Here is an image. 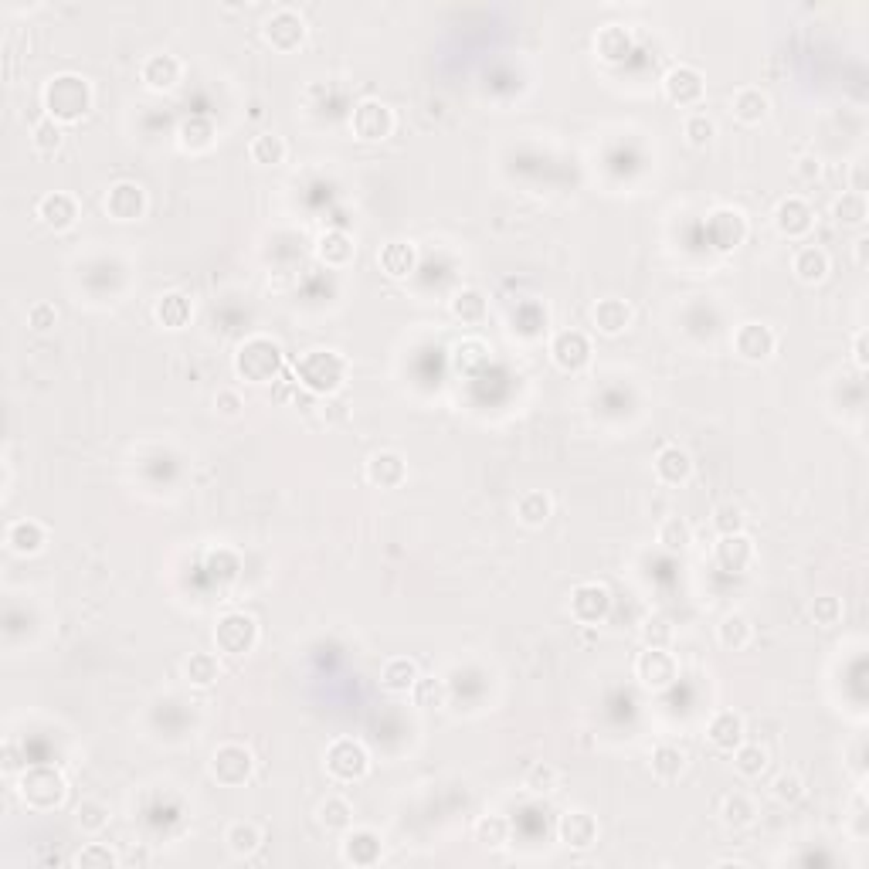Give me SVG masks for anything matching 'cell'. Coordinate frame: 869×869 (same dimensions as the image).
Here are the masks:
<instances>
[{
	"label": "cell",
	"mask_w": 869,
	"mask_h": 869,
	"mask_svg": "<svg viewBox=\"0 0 869 869\" xmlns=\"http://www.w3.org/2000/svg\"><path fill=\"white\" fill-rule=\"evenodd\" d=\"M24 768H28V761H21V754H17V747L7 741L4 744V771L7 774H21Z\"/></svg>",
	"instance_id": "cell-62"
},
{
	"label": "cell",
	"mask_w": 869,
	"mask_h": 869,
	"mask_svg": "<svg viewBox=\"0 0 869 869\" xmlns=\"http://www.w3.org/2000/svg\"><path fill=\"white\" fill-rule=\"evenodd\" d=\"M795 174H798V180H805V184H815V180L822 177V160L815 157V153H808V157H798Z\"/></svg>",
	"instance_id": "cell-61"
},
{
	"label": "cell",
	"mask_w": 869,
	"mask_h": 869,
	"mask_svg": "<svg viewBox=\"0 0 869 869\" xmlns=\"http://www.w3.org/2000/svg\"><path fill=\"white\" fill-rule=\"evenodd\" d=\"M28 326H31L34 333L55 330V326H58V309H55V303H34L28 309Z\"/></svg>",
	"instance_id": "cell-60"
},
{
	"label": "cell",
	"mask_w": 869,
	"mask_h": 869,
	"mask_svg": "<svg viewBox=\"0 0 869 869\" xmlns=\"http://www.w3.org/2000/svg\"><path fill=\"white\" fill-rule=\"evenodd\" d=\"M550 360L564 374H578L591 364V340L581 330H561L550 340Z\"/></svg>",
	"instance_id": "cell-17"
},
{
	"label": "cell",
	"mask_w": 869,
	"mask_h": 869,
	"mask_svg": "<svg viewBox=\"0 0 869 869\" xmlns=\"http://www.w3.org/2000/svg\"><path fill=\"white\" fill-rule=\"evenodd\" d=\"M747 214L741 208H717L707 221V238L717 252H734L747 242Z\"/></svg>",
	"instance_id": "cell-12"
},
{
	"label": "cell",
	"mask_w": 869,
	"mask_h": 869,
	"mask_svg": "<svg viewBox=\"0 0 869 869\" xmlns=\"http://www.w3.org/2000/svg\"><path fill=\"white\" fill-rule=\"evenodd\" d=\"M340 856L343 863L350 866H377L384 856V842L374 829H354V825H350L347 836H343Z\"/></svg>",
	"instance_id": "cell-23"
},
{
	"label": "cell",
	"mask_w": 869,
	"mask_h": 869,
	"mask_svg": "<svg viewBox=\"0 0 869 869\" xmlns=\"http://www.w3.org/2000/svg\"><path fill=\"white\" fill-rule=\"evenodd\" d=\"M262 842H265V836H262V829H258L255 822H231L228 832H225L228 853L238 856V859L255 856L258 849H262Z\"/></svg>",
	"instance_id": "cell-38"
},
{
	"label": "cell",
	"mask_w": 869,
	"mask_h": 869,
	"mask_svg": "<svg viewBox=\"0 0 869 869\" xmlns=\"http://www.w3.org/2000/svg\"><path fill=\"white\" fill-rule=\"evenodd\" d=\"M411 696H415L418 707L432 710V707H445V700H449V690H445V683L438 676H421L415 683V690H411Z\"/></svg>",
	"instance_id": "cell-56"
},
{
	"label": "cell",
	"mask_w": 869,
	"mask_h": 869,
	"mask_svg": "<svg viewBox=\"0 0 869 869\" xmlns=\"http://www.w3.org/2000/svg\"><path fill=\"white\" fill-rule=\"evenodd\" d=\"M557 836L574 853H588L598 842V819L591 812H584V808H567L561 822H557Z\"/></svg>",
	"instance_id": "cell-18"
},
{
	"label": "cell",
	"mask_w": 869,
	"mask_h": 869,
	"mask_svg": "<svg viewBox=\"0 0 869 869\" xmlns=\"http://www.w3.org/2000/svg\"><path fill=\"white\" fill-rule=\"evenodd\" d=\"M730 754H734V771L741 774V778H761V774L768 771V764H771L768 747L751 744V741L737 744Z\"/></svg>",
	"instance_id": "cell-43"
},
{
	"label": "cell",
	"mask_w": 869,
	"mask_h": 869,
	"mask_svg": "<svg viewBox=\"0 0 869 869\" xmlns=\"http://www.w3.org/2000/svg\"><path fill=\"white\" fill-rule=\"evenodd\" d=\"M853 364L859 367V371H866V367H869V354H866V330H856V337H853Z\"/></svg>",
	"instance_id": "cell-63"
},
{
	"label": "cell",
	"mask_w": 869,
	"mask_h": 869,
	"mask_svg": "<svg viewBox=\"0 0 869 869\" xmlns=\"http://www.w3.org/2000/svg\"><path fill=\"white\" fill-rule=\"evenodd\" d=\"M808 615L819 628H836L842 622V601L836 595H819L808 605Z\"/></svg>",
	"instance_id": "cell-58"
},
{
	"label": "cell",
	"mask_w": 869,
	"mask_h": 869,
	"mask_svg": "<svg viewBox=\"0 0 869 869\" xmlns=\"http://www.w3.org/2000/svg\"><path fill=\"white\" fill-rule=\"evenodd\" d=\"M557 785H561V771L550 761H533L523 774V788L530 795H550V791H557Z\"/></svg>",
	"instance_id": "cell-48"
},
{
	"label": "cell",
	"mask_w": 869,
	"mask_h": 869,
	"mask_svg": "<svg viewBox=\"0 0 869 869\" xmlns=\"http://www.w3.org/2000/svg\"><path fill=\"white\" fill-rule=\"evenodd\" d=\"M316 819H320L323 829H330V832H347L350 825H354V805H350L343 795H326L320 808H316Z\"/></svg>",
	"instance_id": "cell-42"
},
{
	"label": "cell",
	"mask_w": 869,
	"mask_h": 869,
	"mask_svg": "<svg viewBox=\"0 0 869 869\" xmlns=\"http://www.w3.org/2000/svg\"><path fill=\"white\" fill-rule=\"evenodd\" d=\"M421 679V669L415 659L408 656H391L381 666V690L391 696H408Z\"/></svg>",
	"instance_id": "cell-27"
},
{
	"label": "cell",
	"mask_w": 869,
	"mask_h": 869,
	"mask_svg": "<svg viewBox=\"0 0 869 869\" xmlns=\"http://www.w3.org/2000/svg\"><path fill=\"white\" fill-rule=\"evenodd\" d=\"M656 540L666 550H686L693 544V527H690V520H683V516H666V520L659 523V530H656Z\"/></svg>",
	"instance_id": "cell-47"
},
{
	"label": "cell",
	"mask_w": 869,
	"mask_h": 869,
	"mask_svg": "<svg viewBox=\"0 0 869 869\" xmlns=\"http://www.w3.org/2000/svg\"><path fill=\"white\" fill-rule=\"evenodd\" d=\"M214 140H218V129H214L208 116H187L184 123L177 126V143H180V150H187V153L211 150Z\"/></svg>",
	"instance_id": "cell-35"
},
{
	"label": "cell",
	"mask_w": 869,
	"mask_h": 869,
	"mask_svg": "<svg viewBox=\"0 0 869 869\" xmlns=\"http://www.w3.org/2000/svg\"><path fill=\"white\" fill-rule=\"evenodd\" d=\"M639 639L642 645H649V649H669V645H673V625L662 615H649L639 628Z\"/></svg>",
	"instance_id": "cell-53"
},
{
	"label": "cell",
	"mask_w": 869,
	"mask_h": 869,
	"mask_svg": "<svg viewBox=\"0 0 869 869\" xmlns=\"http://www.w3.org/2000/svg\"><path fill=\"white\" fill-rule=\"evenodd\" d=\"M194 316L191 296L184 292H163V296L153 303V320H157L163 330H184Z\"/></svg>",
	"instance_id": "cell-33"
},
{
	"label": "cell",
	"mask_w": 869,
	"mask_h": 869,
	"mask_svg": "<svg viewBox=\"0 0 869 869\" xmlns=\"http://www.w3.org/2000/svg\"><path fill=\"white\" fill-rule=\"evenodd\" d=\"M472 832H476L479 846L486 849H503L506 842H510V822H506L503 815H483Z\"/></svg>",
	"instance_id": "cell-50"
},
{
	"label": "cell",
	"mask_w": 869,
	"mask_h": 869,
	"mask_svg": "<svg viewBox=\"0 0 869 869\" xmlns=\"http://www.w3.org/2000/svg\"><path fill=\"white\" fill-rule=\"evenodd\" d=\"M662 92L673 106H696L707 92V82H703V72L686 62H679L662 75Z\"/></svg>",
	"instance_id": "cell-15"
},
{
	"label": "cell",
	"mask_w": 869,
	"mask_h": 869,
	"mask_svg": "<svg viewBox=\"0 0 869 869\" xmlns=\"http://www.w3.org/2000/svg\"><path fill=\"white\" fill-rule=\"evenodd\" d=\"M768 109H771V102L757 85H741V89L730 96V113H734L737 123H744V126H757L761 119H768Z\"/></svg>",
	"instance_id": "cell-32"
},
{
	"label": "cell",
	"mask_w": 869,
	"mask_h": 869,
	"mask_svg": "<svg viewBox=\"0 0 869 869\" xmlns=\"http://www.w3.org/2000/svg\"><path fill=\"white\" fill-rule=\"evenodd\" d=\"M34 214H38V221L45 228L68 231V228H75V221H79V201H75L68 191H48V194L38 197Z\"/></svg>",
	"instance_id": "cell-21"
},
{
	"label": "cell",
	"mask_w": 869,
	"mask_h": 869,
	"mask_svg": "<svg viewBox=\"0 0 869 869\" xmlns=\"http://www.w3.org/2000/svg\"><path fill=\"white\" fill-rule=\"evenodd\" d=\"M754 554H757V547L744 530L724 533V537L713 544V561H717L720 571H727V574H744L747 567L754 564Z\"/></svg>",
	"instance_id": "cell-20"
},
{
	"label": "cell",
	"mask_w": 869,
	"mask_h": 869,
	"mask_svg": "<svg viewBox=\"0 0 869 869\" xmlns=\"http://www.w3.org/2000/svg\"><path fill=\"white\" fill-rule=\"evenodd\" d=\"M184 679L191 686H201V690L214 686L221 679L218 656H214V652H191V656L184 659Z\"/></svg>",
	"instance_id": "cell-39"
},
{
	"label": "cell",
	"mask_w": 869,
	"mask_h": 869,
	"mask_svg": "<svg viewBox=\"0 0 869 869\" xmlns=\"http://www.w3.org/2000/svg\"><path fill=\"white\" fill-rule=\"evenodd\" d=\"M180 79H184V65H180L177 55H167V51H157V55H146L140 65V82L150 92H174Z\"/></svg>",
	"instance_id": "cell-19"
},
{
	"label": "cell",
	"mask_w": 869,
	"mask_h": 869,
	"mask_svg": "<svg viewBox=\"0 0 869 869\" xmlns=\"http://www.w3.org/2000/svg\"><path fill=\"white\" fill-rule=\"evenodd\" d=\"M258 645V622L248 612H225L214 622V649L218 656L242 659Z\"/></svg>",
	"instance_id": "cell-6"
},
{
	"label": "cell",
	"mask_w": 869,
	"mask_h": 869,
	"mask_svg": "<svg viewBox=\"0 0 869 869\" xmlns=\"http://www.w3.org/2000/svg\"><path fill=\"white\" fill-rule=\"evenodd\" d=\"M635 320V309L628 299H618V296H608V299H598L595 309H591V323H595L598 333H605V337H618V333H625L628 326H632Z\"/></svg>",
	"instance_id": "cell-24"
},
{
	"label": "cell",
	"mask_w": 869,
	"mask_h": 869,
	"mask_svg": "<svg viewBox=\"0 0 869 869\" xmlns=\"http://www.w3.org/2000/svg\"><path fill=\"white\" fill-rule=\"evenodd\" d=\"M377 265H381L387 279H408L418 265V248L404 242V238H394V242H387L381 252H377Z\"/></svg>",
	"instance_id": "cell-30"
},
{
	"label": "cell",
	"mask_w": 869,
	"mask_h": 869,
	"mask_svg": "<svg viewBox=\"0 0 869 869\" xmlns=\"http://www.w3.org/2000/svg\"><path fill=\"white\" fill-rule=\"evenodd\" d=\"M567 608H571V618L578 625H588V628L601 625L608 618V612H612V591L598 581H581L571 588Z\"/></svg>",
	"instance_id": "cell-10"
},
{
	"label": "cell",
	"mask_w": 869,
	"mask_h": 869,
	"mask_svg": "<svg viewBox=\"0 0 869 869\" xmlns=\"http://www.w3.org/2000/svg\"><path fill=\"white\" fill-rule=\"evenodd\" d=\"M350 129H354L357 140L364 143H381L394 133V113L391 106L381 99H360L350 113Z\"/></svg>",
	"instance_id": "cell-11"
},
{
	"label": "cell",
	"mask_w": 869,
	"mask_h": 869,
	"mask_svg": "<svg viewBox=\"0 0 869 869\" xmlns=\"http://www.w3.org/2000/svg\"><path fill=\"white\" fill-rule=\"evenodd\" d=\"M17 795L31 812H55L65 805L68 798V781L65 774L51 764H28L17 774Z\"/></svg>",
	"instance_id": "cell-4"
},
{
	"label": "cell",
	"mask_w": 869,
	"mask_h": 869,
	"mask_svg": "<svg viewBox=\"0 0 869 869\" xmlns=\"http://www.w3.org/2000/svg\"><path fill=\"white\" fill-rule=\"evenodd\" d=\"M734 354L747 360V364H764V360L774 357V350H778V337H774V330L768 323H741L734 330Z\"/></svg>",
	"instance_id": "cell-13"
},
{
	"label": "cell",
	"mask_w": 869,
	"mask_h": 869,
	"mask_svg": "<svg viewBox=\"0 0 869 869\" xmlns=\"http://www.w3.org/2000/svg\"><path fill=\"white\" fill-rule=\"evenodd\" d=\"M595 55L601 62H612V65L625 62V58L632 55V31H628L625 24H605V28H598Z\"/></svg>",
	"instance_id": "cell-34"
},
{
	"label": "cell",
	"mask_w": 869,
	"mask_h": 869,
	"mask_svg": "<svg viewBox=\"0 0 869 869\" xmlns=\"http://www.w3.org/2000/svg\"><path fill=\"white\" fill-rule=\"evenodd\" d=\"M550 516H554V499H550L544 489H527V493H520V499H516V520H520L523 527L537 530L544 527Z\"/></svg>",
	"instance_id": "cell-36"
},
{
	"label": "cell",
	"mask_w": 869,
	"mask_h": 869,
	"mask_svg": "<svg viewBox=\"0 0 869 869\" xmlns=\"http://www.w3.org/2000/svg\"><path fill=\"white\" fill-rule=\"evenodd\" d=\"M744 717L734 710H717L713 717L707 720V741L710 747H717V751L730 754L737 744H744Z\"/></svg>",
	"instance_id": "cell-26"
},
{
	"label": "cell",
	"mask_w": 869,
	"mask_h": 869,
	"mask_svg": "<svg viewBox=\"0 0 869 869\" xmlns=\"http://www.w3.org/2000/svg\"><path fill=\"white\" fill-rule=\"evenodd\" d=\"M683 136H686V143H690V146L703 150V146H710L713 136H717V123H713L707 113H690L683 119Z\"/></svg>",
	"instance_id": "cell-52"
},
{
	"label": "cell",
	"mask_w": 869,
	"mask_h": 869,
	"mask_svg": "<svg viewBox=\"0 0 869 869\" xmlns=\"http://www.w3.org/2000/svg\"><path fill=\"white\" fill-rule=\"evenodd\" d=\"M208 771L218 785L225 788H242L245 781H252L255 774V754L252 747L238 744V741H228V744H218L208 761Z\"/></svg>",
	"instance_id": "cell-7"
},
{
	"label": "cell",
	"mask_w": 869,
	"mask_h": 869,
	"mask_svg": "<svg viewBox=\"0 0 869 869\" xmlns=\"http://www.w3.org/2000/svg\"><path fill=\"white\" fill-rule=\"evenodd\" d=\"M4 544L11 547L14 554H24V557L41 554L45 544H48V530H45V523L28 520V516H24V520H14L11 527H7Z\"/></svg>",
	"instance_id": "cell-29"
},
{
	"label": "cell",
	"mask_w": 869,
	"mask_h": 869,
	"mask_svg": "<svg viewBox=\"0 0 869 869\" xmlns=\"http://www.w3.org/2000/svg\"><path fill=\"white\" fill-rule=\"evenodd\" d=\"M635 679H639L645 690L666 693L673 690L679 679V662L669 649H649V645H645L639 659H635Z\"/></svg>",
	"instance_id": "cell-9"
},
{
	"label": "cell",
	"mask_w": 869,
	"mask_h": 869,
	"mask_svg": "<svg viewBox=\"0 0 869 869\" xmlns=\"http://www.w3.org/2000/svg\"><path fill=\"white\" fill-rule=\"evenodd\" d=\"M72 863L82 866V869H92V866L113 869V866L123 863V859H119V853H116L113 846H102V842H89V846H85L82 853L72 859Z\"/></svg>",
	"instance_id": "cell-57"
},
{
	"label": "cell",
	"mask_w": 869,
	"mask_h": 869,
	"mask_svg": "<svg viewBox=\"0 0 869 869\" xmlns=\"http://www.w3.org/2000/svg\"><path fill=\"white\" fill-rule=\"evenodd\" d=\"M31 146L41 153V157H51V153L62 146V123H55V119H41V123H34L31 129Z\"/></svg>",
	"instance_id": "cell-54"
},
{
	"label": "cell",
	"mask_w": 869,
	"mask_h": 869,
	"mask_svg": "<svg viewBox=\"0 0 869 869\" xmlns=\"http://www.w3.org/2000/svg\"><path fill=\"white\" fill-rule=\"evenodd\" d=\"M262 38L265 45L289 55L306 41V17L296 7H275V11L262 21Z\"/></svg>",
	"instance_id": "cell-8"
},
{
	"label": "cell",
	"mask_w": 869,
	"mask_h": 869,
	"mask_svg": "<svg viewBox=\"0 0 869 869\" xmlns=\"http://www.w3.org/2000/svg\"><path fill=\"white\" fill-rule=\"evenodd\" d=\"M326 774L340 785H354V781H364L371 774V754L367 747L354 741V737H337L323 754Z\"/></svg>",
	"instance_id": "cell-5"
},
{
	"label": "cell",
	"mask_w": 869,
	"mask_h": 869,
	"mask_svg": "<svg viewBox=\"0 0 869 869\" xmlns=\"http://www.w3.org/2000/svg\"><path fill=\"white\" fill-rule=\"evenodd\" d=\"M751 639H754V625H751V618H747V615H741V612H730V615L720 618V625H717V642L724 645V649H730V652H741V649H747V645H751Z\"/></svg>",
	"instance_id": "cell-37"
},
{
	"label": "cell",
	"mask_w": 869,
	"mask_h": 869,
	"mask_svg": "<svg viewBox=\"0 0 869 869\" xmlns=\"http://www.w3.org/2000/svg\"><path fill=\"white\" fill-rule=\"evenodd\" d=\"M720 819H724V825H730V829H751L757 819V805L744 791H730L724 802H720Z\"/></svg>",
	"instance_id": "cell-45"
},
{
	"label": "cell",
	"mask_w": 869,
	"mask_h": 869,
	"mask_svg": "<svg viewBox=\"0 0 869 869\" xmlns=\"http://www.w3.org/2000/svg\"><path fill=\"white\" fill-rule=\"evenodd\" d=\"M710 523H713V530L720 533V537H724V533H741L744 530V523H747V516H744V510L737 503H717L713 506V513H710Z\"/></svg>",
	"instance_id": "cell-55"
},
{
	"label": "cell",
	"mask_w": 869,
	"mask_h": 869,
	"mask_svg": "<svg viewBox=\"0 0 869 869\" xmlns=\"http://www.w3.org/2000/svg\"><path fill=\"white\" fill-rule=\"evenodd\" d=\"M652 469H656V479L662 486H683L693 476V459L683 445H662L656 459H652Z\"/></svg>",
	"instance_id": "cell-25"
},
{
	"label": "cell",
	"mask_w": 869,
	"mask_h": 869,
	"mask_svg": "<svg viewBox=\"0 0 869 869\" xmlns=\"http://www.w3.org/2000/svg\"><path fill=\"white\" fill-rule=\"evenodd\" d=\"M832 218H836L842 228H863L866 221H869L866 194H859V191H846L842 197H836V204H832Z\"/></svg>",
	"instance_id": "cell-44"
},
{
	"label": "cell",
	"mask_w": 869,
	"mask_h": 869,
	"mask_svg": "<svg viewBox=\"0 0 869 869\" xmlns=\"http://www.w3.org/2000/svg\"><path fill=\"white\" fill-rule=\"evenodd\" d=\"M316 255H320V262L330 265V269H347L357 258V245L343 228H330L316 238Z\"/></svg>",
	"instance_id": "cell-28"
},
{
	"label": "cell",
	"mask_w": 869,
	"mask_h": 869,
	"mask_svg": "<svg viewBox=\"0 0 869 869\" xmlns=\"http://www.w3.org/2000/svg\"><path fill=\"white\" fill-rule=\"evenodd\" d=\"M771 798L781 805H798L805 798V778L798 771H781L771 781Z\"/></svg>",
	"instance_id": "cell-51"
},
{
	"label": "cell",
	"mask_w": 869,
	"mask_h": 869,
	"mask_svg": "<svg viewBox=\"0 0 869 869\" xmlns=\"http://www.w3.org/2000/svg\"><path fill=\"white\" fill-rule=\"evenodd\" d=\"M649 768L659 781H676L686 771V751L676 744H659L649 754Z\"/></svg>",
	"instance_id": "cell-40"
},
{
	"label": "cell",
	"mask_w": 869,
	"mask_h": 869,
	"mask_svg": "<svg viewBox=\"0 0 869 869\" xmlns=\"http://www.w3.org/2000/svg\"><path fill=\"white\" fill-rule=\"evenodd\" d=\"M364 479L377 489H398L408 479V462H404L401 452L381 449L364 462Z\"/></svg>",
	"instance_id": "cell-22"
},
{
	"label": "cell",
	"mask_w": 869,
	"mask_h": 869,
	"mask_svg": "<svg viewBox=\"0 0 869 869\" xmlns=\"http://www.w3.org/2000/svg\"><path fill=\"white\" fill-rule=\"evenodd\" d=\"M92 82L79 72H58L51 75L41 89V106H45V116L55 119V123H79L82 116H89L92 109Z\"/></svg>",
	"instance_id": "cell-2"
},
{
	"label": "cell",
	"mask_w": 869,
	"mask_h": 869,
	"mask_svg": "<svg viewBox=\"0 0 869 869\" xmlns=\"http://www.w3.org/2000/svg\"><path fill=\"white\" fill-rule=\"evenodd\" d=\"M286 153L289 146L279 133H258L255 140L248 143V157L262 163V167H279V163H286Z\"/></svg>",
	"instance_id": "cell-46"
},
{
	"label": "cell",
	"mask_w": 869,
	"mask_h": 869,
	"mask_svg": "<svg viewBox=\"0 0 869 869\" xmlns=\"http://www.w3.org/2000/svg\"><path fill=\"white\" fill-rule=\"evenodd\" d=\"M449 309H452V316L459 323H466V326H479L486 320V296L479 289H472V286H466V289H459L452 296V303H449Z\"/></svg>",
	"instance_id": "cell-41"
},
{
	"label": "cell",
	"mask_w": 869,
	"mask_h": 869,
	"mask_svg": "<svg viewBox=\"0 0 869 869\" xmlns=\"http://www.w3.org/2000/svg\"><path fill=\"white\" fill-rule=\"evenodd\" d=\"M347 374H350L347 357L330 347L306 350V354H299V360L292 364L296 384L313 394V398H333V394L347 384Z\"/></svg>",
	"instance_id": "cell-1"
},
{
	"label": "cell",
	"mask_w": 869,
	"mask_h": 869,
	"mask_svg": "<svg viewBox=\"0 0 869 869\" xmlns=\"http://www.w3.org/2000/svg\"><path fill=\"white\" fill-rule=\"evenodd\" d=\"M282 367H286V354H282L279 343H275L272 337H265V333H255V337L238 343L235 374L242 377V381L272 384V381H279Z\"/></svg>",
	"instance_id": "cell-3"
},
{
	"label": "cell",
	"mask_w": 869,
	"mask_h": 869,
	"mask_svg": "<svg viewBox=\"0 0 869 869\" xmlns=\"http://www.w3.org/2000/svg\"><path fill=\"white\" fill-rule=\"evenodd\" d=\"M774 228H778L781 238H808L815 228V211L805 197H781L778 208H774Z\"/></svg>",
	"instance_id": "cell-16"
},
{
	"label": "cell",
	"mask_w": 869,
	"mask_h": 869,
	"mask_svg": "<svg viewBox=\"0 0 869 869\" xmlns=\"http://www.w3.org/2000/svg\"><path fill=\"white\" fill-rule=\"evenodd\" d=\"M214 411H218L221 418H242L245 411V398L238 387H221L218 394H214Z\"/></svg>",
	"instance_id": "cell-59"
},
{
	"label": "cell",
	"mask_w": 869,
	"mask_h": 869,
	"mask_svg": "<svg viewBox=\"0 0 869 869\" xmlns=\"http://www.w3.org/2000/svg\"><path fill=\"white\" fill-rule=\"evenodd\" d=\"M791 272L798 275V279L805 282V286H819V282L829 279L832 272V258L825 248L819 245H802L795 252V258H791Z\"/></svg>",
	"instance_id": "cell-31"
},
{
	"label": "cell",
	"mask_w": 869,
	"mask_h": 869,
	"mask_svg": "<svg viewBox=\"0 0 869 869\" xmlns=\"http://www.w3.org/2000/svg\"><path fill=\"white\" fill-rule=\"evenodd\" d=\"M102 208L113 221H140L146 214V187L136 180H116L113 187L102 197Z\"/></svg>",
	"instance_id": "cell-14"
},
{
	"label": "cell",
	"mask_w": 869,
	"mask_h": 869,
	"mask_svg": "<svg viewBox=\"0 0 869 869\" xmlns=\"http://www.w3.org/2000/svg\"><path fill=\"white\" fill-rule=\"evenodd\" d=\"M866 252H869V238H866V235H859L856 242H853V255H856V265H859V269H866Z\"/></svg>",
	"instance_id": "cell-64"
},
{
	"label": "cell",
	"mask_w": 869,
	"mask_h": 869,
	"mask_svg": "<svg viewBox=\"0 0 869 869\" xmlns=\"http://www.w3.org/2000/svg\"><path fill=\"white\" fill-rule=\"evenodd\" d=\"M75 822H79L82 832L99 836V832L109 825V805L99 802V798H82L79 808H75Z\"/></svg>",
	"instance_id": "cell-49"
}]
</instances>
